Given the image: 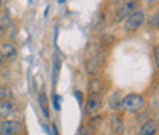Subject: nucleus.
<instances>
[{
	"mask_svg": "<svg viewBox=\"0 0 159 135\" xmlns=\"http://www.w3.org/2000/svg\"><path fill=\"white\" fill-rule=\"evenodd\" d=\"M153 54H155V61H156V65H158V58H159V48L158 46H155V49H153Z\"/></svg>",
	"mask_w": 159,
	"mask_h": 135,
	"instance_id": "obj_17",
	"label": "nucleus"
},
{
	"mask_svg": "<svg viewBox=\"0 0 159 135\" xmlns=\"http://www.w3.org/2000/svg\"><path fill=\"white\" fill-rule=\"evenodd\" d=\"M148 28L150 29H156L158 28V14H155V16H152L148 19Z\"/></svg>",
	"mask_w": 159,
	"mask_h": 135,
	"instance_id": "obj_15",
	"label": "nucleus"
},
{
	"mask_svg": "<svg viewBox=\"0 0 159 135\" xmlns=\"http://www.w3.org/2000/svg\"><path fill=\"white\" fill-rule=\"evenodd\" d=\"M84 65H86V71L87 74L90 75H97L99 71L102 69L104 66V61H106V54L102 51V48L98 45H89L86 48V52H84Z\"/></svg>",
	"mask_w": 159,
	"mask_h": 135,
	"instance_id": "obj_1",
	"label": "nucleus"
},
{
	"mask_svg": "<svg viewBox=\"0 0 159 135\" xmlns=\"http://www.w3.org/2000/svg\"><path fill=\"white\" fill-rule=\"evenodd\" d=\"M101 41H109V45H110V43L113 41V37H102V39H101Z\"/></svg>",
	"mask_w": 159,
	"mask_h": 135,
	"instance_id": "obj_19",
	"label": "nucleus"
},
{
	"mask_svg": "<svg viewBox=\"0 0 159 135\" xmlns=\"http://www.w3.org/2000/svg\"><path fill=\"white\" fill-rule=\"evenodd\" d=\"M145 20V14L142 9H135L127 19H125V31L127 32H135L136 29H139L142 26Z\"/></svg>",
	"mask_w": 159,
	"mask_h": 135,
	"instance_id": "obj_3",
	"label": "nucleus"
},
{
	"mask_svg": "<svg viewBox=\"0 0 159 135\" xmlns=\"http://www.w3.org/2000/svg\"><path fill=\"white\" fill-rule=\"evenodd\" d=\"M21 126L17 121L12 120H5L0 121V135H12V134H19Z\"/></svg>",
	"mask_w": 159,
	"mask_h": 135,
	"instance_id": "obj_5",
	"label": "nucleus"
},
{
	"mask_svg": "<svg viewBox=\"0 0 159 135\" xmlns=\"http://www.w3.org/2000/svg\"><path fill=\"white\" fill-rule=\"evenodd\" d=\"M57 2H58L60 5H63V3H64V2H66V0H57Z\"/></svg>",
	"mask_w": 159,
	"mask_h": 135,
	"instance_id": "obj_20",
	"label": "nucleus"
},
{
	"mask_svg": "<svg viewBox=\"0 0 159 135\" xmlns=\"http://www.w3.org/2000/svg\"><path fill=\"white\" fill-rule=\"evenodd\" d=\"M74 94H75V97H77V100H78V103H80V104H81V101H83V97H81V94H80V91H75Z\"/></svg>",
	"mask_w": 159,
	"mask_h": 135,
	"instance_id": "obj_18",
	"label": "nucleus"
},
{
	"mask_svg": "<svg viewBox=\"0 0 159 135\" xmlns=\"http://www.w3.org/2000/svg\"><path fill=\"white\" fill-rule=\"evenodd\" d=\"M110 131H112V134H124V124L119 117L110 118Z\"/></svg>",
	"mask_w": 159,
	"mask_h": 135,
	"instance_id": "obj_8",
	"label": "nucleus"
},
{
	"mask_svg": "<svg viewBox=\"0 0 159 135\" xmlns=\"http://www.w3.org/2000/svg\"><path fill=\"white\" fill-rule=\"evenodd\" d=\"M60 101H61V97L54 94V97H52V108L55 111H60Z\"/></svg>",
	"mask_w": 159,
	"mask_h": 135,
	"instance_id": "obj_16",
	"label": "nucleus"
},
{
	"mask_svg": "<svg viewBox=\"0 0 159 135\" xmlns=\"http://www.w3.org/2000/svg\"><path fill=\"white\" fill-rule=\"evenodd\" d=\"M136 9V2L135 0H130L129 3H125L124 6H121L118 11H116V16H115V22H121V20H125L133 11Z\"/></svg>",
	"mask_w": 159,
	"mask_h": 135,
	"instance_id": "obj_6",
	"label": "nucleus"
},
{
	"mask_svg": "<svg viewBox=\"0 0 159 135\" xmlns=\"http://www.w3.org/2000/svg\"><path fill=\"white\" fill-rule=\"evenodd\" d=\"M102 89H104V83L101 80H98V78L90 80V83H89V92L90 94H99Z\"/></svg>",
	"mask_w": 159,
	"mask_h": 135,
	"instance_id": "obj_10",
	"label": "nucleus"
},
{
	"mask_svg": "<svg viewBox=\"0 0 159 135\" xmlns=\"http://www.w3.org/2000/svg\"><path fill=\"white\" fill-rule=\"evenodd\" d=\"M16 108L9 100H0V120L2 118H8L14 114Z\"/></svg>",
	"mask_w": 159,
	"mask_h": 135,
	"instance_id": "obj_7",
	"label": "nucleus"
},
{
	"mask_svg": "<svg viewBox=\"0 0 159 135\" xmlns=\"http://www.w3.org/2000/svg\"><path fill=\"white\" fill-rule=\"evenodd\" d=\"M156 129H158V124L156 121L150 120L147 121L142 128H141V135H150V134H156Z\"/></svg>",
	"mask_w": 159,
	"mask_h": 135,
	"instance_id": "obj_9",
	"label": "nucleus"
},
{
	"mask_svg": "<svg viewBox=\"0 0 159 135\" xmlns=\"http://www.w3.org/2000/svg\"><path fill=\"white\" fill-rule=\"evenodd\" d=\"M40 109H41V112H43V117L44 118H49V112H48V101H46V97L44 94L43 95H40Z\"/></svg>",
	"mask_w": 159,
	"mask_h": 135,
	"instance_id": "obj_13",
	"label": "nucleus"
},
{
	"mask_svg": "<svg viewBox=\"0 0 159 135\" xmlns=\"http://www.w3.org/2000/svg\"><path fill=\"white\" fill-rule=\"evenodd\" d=\"M60 68H61V60L60 57H55L54 58V71H52V83L54 84H57V81H58Z\"/></svg>",
	"mask_w": 159,
	"mask_h": 135,
	"instance_id": "obj_11",
	"label": "nucleus"
},
{
	"mask_svg": "<svg viewBox=\"0 0 159 135\" xmlns=\"http://www.w3.org/2000/svg\"><path fill=\"white\" fill-rule=\"evenodd\" d=\"M102 106V100L98 94H92L87 98L86 104H84V114L86 115H93L95 112H98Z\"/></svg>",
	"mask_w": 159,
	"mask_h": 135,
	"instance_id": "obj_4",
	"label": "nucleus"
},
{
	"mask_svg": "<svg viewBox=\"0 0 159 135\" xmlns=\"http://www.w3.org/2000/svg\"><path fill=\"white\" fill-rule=\"evenodd\" d=\"M145 106V100L138 94H130V95L124 97L121 101V108H124L127 112H139L142 111Z\"/></svg>",
	"mask_w": 159,
	"mask_h": 135,
	"instance_id": "obj_2",
	"label": "nucleus"
},
{
	"mask_svg": "<svg viewBox=\"0 0 159 135\" xmlns=\"http://www.w3.org/2000/svg\"><path fill=\"white\" fill-rule=\"evenodd\" d=\"M12 98V92L5 88V86H0V100H11Z\"/></svg>",
	"mask_w": 159,
	"mask_h": 135,
	"instance_id": "obj_14",
	"label": "nucleus"
},
{
	"mask_svg": "<svg viewBox=\"0 0 159 135\" xmlns=\"http://www.w3.org/2000/svg\"><path fill=\"white\" fill-rule=\"evenodd\" d=\"M109 104H110V108H112V109H115V111L121 109V100H119L118 92H115V94H112V95H110V98H109Z\"/></svg>",
	"mask_w": 159,
	"mask_h": 135,
	"instance_id": "obj_12",
	"label": "nucleus"
}]
</instances>
